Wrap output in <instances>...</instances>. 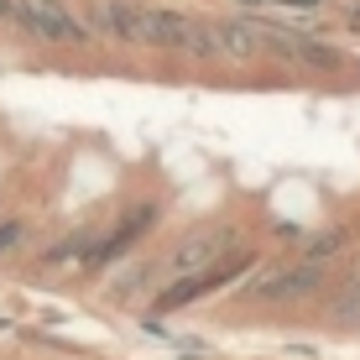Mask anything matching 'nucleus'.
<instances>
[{"label": "nucleus", "instance_id": "obj_9", "mask_svg": "<svg viewBox=\"0 0 360 360\" xmlns=\"http://www.w3.org/2000/svg\"><path fill=\"white\" fill-rule=\"evenodd\" d=\"M324 314L334 324H360V266L345 271V277L324 292Z\"/></svg>", "mask_w": 360, "mask_h": 360}, {"label": "nucleus", "instance_id": "obj_8", "mask_svg": "<svg viewBox=\"0 0 360 360\" xmlns=\"http://www.w3.org/2000/svg\"><path fill=\"white\" fill-rule=\"evenodd\" d=\"M350 240H355V230L350 225H324V230H314L303 240V262H319V266H329V262H340L345 251H350Z\"/></svg>", "mask_w": 360, "mask_h": 360}, {"label": "nucleus", "instance_id": "obj_11", "mask_svg": "<svg viewBox=\"0 0 360 360\" xmlns=\"http://www.w3.org/2000/svg\"><path fill=\"white\" fill-rule=\"evenodd\" d=\"M89 240H94V230H73V235H63V240H58V245H47V251H42V266L84 262V251H89Z\"/></svg>", "mask_w": 360, "mask_h": 360}, {"label": "nucleus", "instance_id": "obj_12", "mask_svg": "<svg viewBox=\"0 0 360 360\" xmlns=\"http://www.w3.org/2000/svg\"><path fill=\"white\" fill-rule=\"evenodd\" d=\"M329 0H277L282 16H314V11H324Z\"/></svg>", "mask_w": 360, "mask_h": 360}, {"label": "nucleus", "instance_id": "obj_7", "mask_svg": "<svg viewBox=\"0 0 360 360\" xmlns=\"http://www.w3.org/2000/svg\"><path fill=\"white\" fill-rule=\"evenodd\" d=\"M79 16L89 21L94 42H115V47H141L136 32V0H84Z\"/></svg>", "mask_w": 360, "mask_h": 360}, {"label": "nucleus", "instance_id": "obj_13", "mask_svg": "<svg viewBox=\"0 0 360 360\" xmlns=\"http://www.w3.org/2000/svg\"><path fill=\"white\" fill-rule=\"evenodd\" d=\"M0 16H6V21H11V0H0Z\"/></svg>", "mask_w": 360, "mask_h": 360}, {"label": "nucleus", "instance_id": "obj_3", "mask_svg": "<svg viewBox=\"0 0 360 360\" xmlns=\"http://www.w3.org/2000/svg\"><path fill=\"white\" fill-rule=\"evenodd\" d=\"M157 219H162L157 198H141V204H131L126 214L115 219V230H110V235H94V240H89V251H84L79 266L89 271V277H99V271H110V266H120V262L136 251V245H141L146 235L157 230Z\"/></svg>", "mask_w": 360, "mask_h": 360}, {"label": "nucleus", "instance_id": "obj_6", "mask_svg": "<svg viewBox=\"0 0 360 360\" xmlns=\"http://www.w3.org/2000/svg\"><path fill=\"white\" fill-rule=\"evenodd\" d=\"M214 37H219V58L225 63H256V58H266V16H245V11L214 16Z\"/></svg>", "mask_w": 360, "mask_h": 360}, {"label": "nucleus", "instance_id": "obj_5", "mask_svg": "<svg viewBox=\"0 0 360 360\" xmlns=\"http://www.w3.org/2000/svg\"><path fill=\"white\" fill-rule=\"evenodd\" d=\"M235 245H240V230L235 225H198V230H188L178 245L162 256V282H172V277H188V271H204V266H214L219 256H230Z\"/></svg>", "mask_w": 360, "mask_h": 360}, {"label": "nucleus", "instance_id": "obj_10", "mask_svg": "<svg viewBox=\"0 0 360 360\" xmlns=\"http://www.w3.org/2000/svg\"><path fill=\"white\" fill-rule=\"evenodd\" d=\"M157 277H162V262H136V266H126V271H115V277H110V297H120V303H126V297H136L146 282H157Z\"/></svg>", "mask_w": 360, "mask_h": 360}, {"label": "nucleus", "instance_id": "obj_1", "mask_svg": "<svg viewBox=\"0 0 360 360\" xmlns=\"http://www.w3.org/2000/svg\"><path fill=\"white\" fill-rule=\"evenodd\" d=\"M256 266H262V256H256V251H240V245H235V251H230V256H219L214 266L162 282V288H157V297H152V314H157V319H162V314H183V308L204 303L209 292H219V288H230V282H240L245 271H256Z\"/></svg>", "mask_w": 360, "mask_h": 360}, {"label": "nucleus", "instance_id": "obj_4", "mask_svg": "<svg viewBox=\"0 0 360 360\" xmlns=\"http://www.w3.org/2000/svg\"><path fill=\"white\" fill-rule=\"evenodd\" d=\"M319 292H329V266L303 262V256L256 271V282L245 288L251 303H308V297H319Z\"/></svg>", "mask_w": 360, "mask_h": 360}, {"label": "nucleus", "instance_id": "obj_2", "mask_svg": "<svg viewBox=\"0 0 360 360\" xmlns=\"http://www.w3.org/2000/svg\"><path fill=\"white\" fill-rule=\"evenodd\" d=\"M11 21L47 47H94V32L73 11V0H11Z\"/></svg>", "mask_w": 360, "mask_h": 360}]
</instances>
